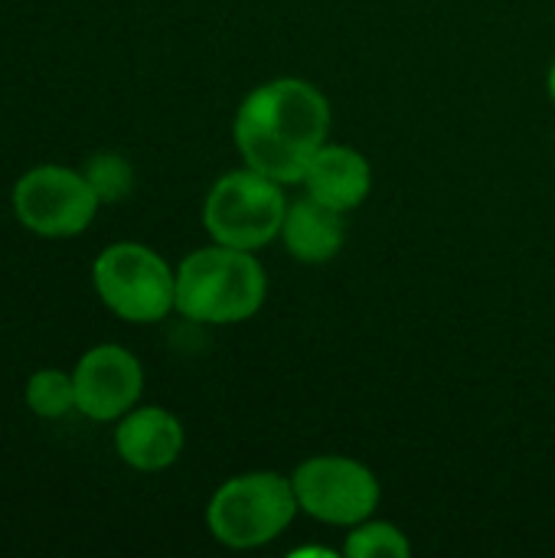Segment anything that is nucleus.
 I'll return each mask as SVG.
<instances>
[{
    "mask_svg": "<svg viewBox=\"0 0 555 558\" xmlns=\"http://www.w3.org/2000/svg\"><path fill=\"white\" fill-rule=\"evenodd\" d=\"M546 88H550V98H553L555 105V59L553 65H550V75H546Z\"/></svg>",
    "mask_w": 555,
    "mask_h": 558,
    "instance_id": "obj_15",
    "label": "nucleus"
},
{
    "mask_svg": "<svg viewBox=\"0 0 555 558\" xmlns=\"http://www.w3.org/2000/svg\"><path fill=\"white\" fill-rule=\"evenodd\" d=\"M291 487L301 513L327 526H357L370 520L379 507L376 474L343 454H314L301 461L291 474Z\"/></svg>",
    "mask_w": 555,
    "mask_h": 558,
    "instance_id": "obj_7",
    "label": "nucleus"
},
{
    "mask_svg": "<svg viewBox=\"0 0 555 558\" xmlns=\"http://www.w3.org/2000/svg\"><path fill=\"white\" fill-rule=\"evenodd\" d=\"M101 203H118L134 186V170L121 154H95L82 170Z\"/></svg>",
    "mask_w": 555,
    "mask_h": 558,
    "instance_id": "obj_14",
    "label": "nucleus"
},
{
    "mask_svg": "<svg viewBox=\"0 0 555 558\" xmlns=\"http://www.w3.org/2000/svg\"><path fill=\"white\" fill-rule=\"evenodd\" d=\"M265 294L255 252L213 242L177 265V311L193 324H242L262 311Z\"/></svg>",
    "mask_w": 555,
    "mask_h": 558,
    "instance_id": "obj_2",
    "label": "nucleus"
},
{
    "mask_svg": "<svg viewBox=\"0 0 555 558\" xmlns=\"http://www.w3.org/2000/svg\"><path fill=\"white\" fill-rule=\"evenodd\" d=\"M92 284L101 304L128 324H157L177 311V268L141 242H114L98 252Z\"/></svg>",
    "mask_w": 555,
    "mask_h": 558,
    "instance_id": "obj_5",
    "label": "nucleus"
},
{
    "mask_svg": "<svg viewBox=\"0 0 555 558\" xmlns=\"http://www.w3.org/2000/svg\"><path fill=\"white\" fill-rule=\"evenodd\" d=\"M183 422L160 405H134L114 422V451L134 471H167L183 454Z\"/></svg>",
    "mask_w": 555,
    "mask_h": 558,
    "instance_id": "obj_9",
    "label": "nucleus"
},
{
    "mask_svg": "<svg viewBox=\"0 0 555 558\" xmlns=\"http://www.w3.org/2000/svg\"><path fill=\"white\" fill-rule=\"evenodd\" d=\"M301 183H304L307 196H314L317 203H324L337 213H350L366 203V196L373 190V167L357 147L324 144L314 154Z\"/></svg>",
    "mask_w": 555,
    "mask_h": 558,
    "instance_id": "obj_10",
    "label": "nucleus"
},
{
    "mask_svg": "<svg viewBox=\"0 0 555 558\" xmlns=\"http://www.w3.org/2000/svg\"><path fill=\"white\" fill-rule=\"evenodd\" d=\"M347 239L343 213L317 203L314 196H301L288 203L285 226H281V242L291 258L304 265H324L340 255Z\"/></svg>",
    "mask_w": 555,
    "mask_h": 558,
    "instance_id": "obj_11",
    "label": "nucleus"
},
{
    "mask_svg": "<svg viewBox=\"0 0 555 558\" xmlns=\"http://www.w3.org/2000/svg\"><path fill=\"white\" fill-rule=\"evenodd\" d=\"M281 186L285 183L252 167L222 173L206 193L203 229L213 242L242 252H258L272 245L275 239H281L288 213V196Z\"/></svg>",
    "mask_w": 555,
    "mask_h": 558,
    "instance_id": "obj_4",
    "label": "nucleus"
},
{
    "mask_svg": "<svg viewBox=\"0 0 555 558\" xmlns=\"http://www.w3.org/2000/svg\"><path fill=\"white\" fill-rule=\"evenodd\" d=\"M330 134V101L307 78H272L255 85L232 121L236 147L245 167L278 180L301 183L314 154Z\"/></svg>",
    "mask_w": 555,
    "mask_h": 558,
    "instance_id": "obj_1",
    "label": "nucleus"
},
{
    "mask_svg": "<svg viewBox=\"0 0 555 558\" xmlns=\"http://www.w3.org/2000/svg\"><path fill=\"white\" fill-rule=\"evenodd\" d=\"M75 412L92 422H118L144 396V366L121 343L85 350L72 369Z\"/></svg>",
    "mask_w": 555,
    "mask_h": 558,
    "instance_id": "obj_8",
    "label": "nucleus"
},
{
    "mask_svg": "<svg viewBox=\"0 0 555 558\" xmlns=\"http://www.w3.org/2000/svg\"><path fill=\"white\" fill-rule=\"evenodd\" d=\"M10 206L20 226L33 235L72 239L92 226L101 199L82 170H69L62 163H39L13 183Z\"/></svg>",
    "mask_w": 555,
    "mask_h": 558,
    "instance_id": "obj_6",
    "label": "nucleus"
},
{
    "mask_svg": "<svg viewBox=\"0 0 555 558\" xmlns=\"http://www.w3.org/2000/svg\"><path fill=\"white\" fill-rule=\"evenodd\" d=\"M23 399H26V409L36 418H49L52 422V418H62V415L75 412V383H72V373L56 369V366L36 369L26 379Z\"/></svg>",
    "mask_w": 555,
    "mask_h": 558,
    "instance_id": "obj_12",
    "label": "nucleus"
},
{
    "mask_svg": "<svg viewBox=\"0 0 555 558\" xmlns=\"http://www.w3.org/2000/svg\"><path fill=\"white\" fill-rule=\"evenodd\" d=\"M343 553L350 558H409L412 546H409V539H406V533L399 526L370 517V520L350 526Z\"/></svg>",
    "mask_w": 555,
    "mask_h": 558,
    "instance_id": "obj_13",
    "label": "nucleus"
},
{
    "mask_svg": "<svg viewBox=\"0 0 555 558\" xmlns=\"http://www.w3.org/2000/svg\"><path fill=\"white\" fill-rule=\"evenodd\" d=\"M298 497L291 477L278 471H249L229 477L206 507V526L226 549H258L278 539L294 513Z\"/></svg>",
    "mask_w": 555,
    "mask_h": 558,
    "instance_id": "obj_3",
    "label": "nucleus"
}]
</instances>
